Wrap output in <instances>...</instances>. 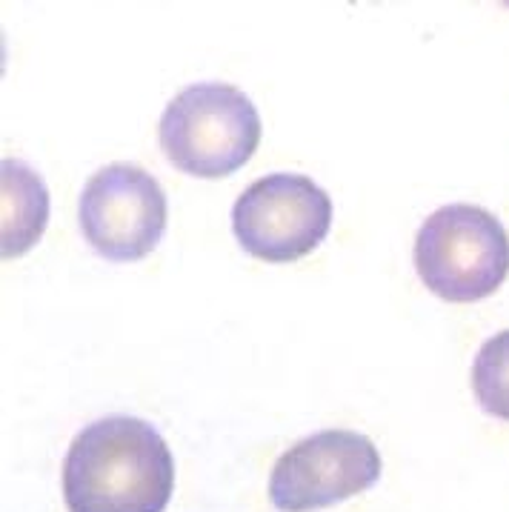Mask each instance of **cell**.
<instances>
[{
  "instance_id": "1",
  "label": "cell",
  "mask_w": 509,
  "mask_h": 512,
  "mask_svg": "<svg viewBox=\"0 0 509 512\" xmlns=\"http://www.w3.org/2000/svg\"><path fill=\"white\" fill-rule=\"evenodd\" d=\"M172 490V452L141 418L109 415L89 424L63 461L69 512H163Z\"/></svg>"
},
{
  "instance_id": "2",
  "label": "cell",
  "mask_w": 509,
  "mask_h": 512,
  "mask_svg": "<svg viewBox=\"0 0 509 512\" xmlns=\"http://www.w3.org/2000/svg\"><path fill=\"white\" fill-rule=\"evenodd\" d=\"M163 155L195 178H226L255 155L261 118L255 103L232 83H192L161 118Z\"/></svg>"
},
{
  "instance_id": "3",
  "label": "cell",
  "mask_w": 509,
  "mask_h": 512,
  "mask_svg": "<svg viewBox=\"0 0 509 512\" xmlns=\"http://www.w3.org/2000/svg\"><path fill=\"white\" fill-rule=\"evenodd\" d=\"M415 269L444 301H481L509 275L507 229L481 206H441L418 229Z\"/></svg>"
},
{
  "instance_id": "4",
  "label": "cell",
  "mask_w": 509,
  "mask_h": 512,
  "mask_svg": "<svg viewBox=\"0 0 509 512\" xmlns=\"http://www.w3.org/2000/svg\"><path fill=\"white\" fill-rule=\"evenodd\" d=\"M332 226V198L306 175L258 178L232 206V229L249 255L289 264L309 255Z\"/></svg>"
},
{
  "instance_id": "5",
  "label": "cell",
  "mask_w": 509,
  "mask_h": 512,
  "mask_svg": "<svg viewBox=\"0 0 509 512\" xmlns=\"http://www.w3.org/2000/svg\"><path fill=\"white\" fill-rule=\"evenodd\" d=\"M381 478V452L352 430H324L275 461L269 498L281 512H312L367 492Z\"/></svg>"
},
{
  "instance_id": "6",
  "label": "cell",
  "mask_w": 509,
  "mask_h": 512,
  "mask_svg": "<svg viewBox=\"0 0 509 512\" xmlns=\"http://www.w3.org/2000/svg\"><path fill=\"white\" fill-rule=\"evenodd\" d=\"M81 229L86 241L109 261L149 255L166 229L161 184L135 164H109L81 192Z\"/></svg>"
},
{
  "instance_id": "7",
  "label": "cell",
  "mask_w": 509,
  "mask_h": 512,
  "mask_svg": "<svg viewBox=\"0 0 509 512\" xmlns=\"http://www.w3.org/2000/svg\"><path fill=\"white\" fill-rule=\"evenodd\" d=\"M0 204H3V258H18L35 244L49 224V189L38 172L21 161H3Z\"/></svg>"
},
{
  "instance_id": "8",
  "label": "cell",
  "mask_w": 509,
  "mask_h": 512,
  "mask_svg": "<svg viewBox=\"0 0 509 512\" xmlns=\"http://www.w3.org/2000/svg\"><path fill=\"white\" fill-rule=\"evenodd\" d=\"M472 390L489 415L509 421V329L492 335L478 349L472 364Z\"/></svg>"
}]
</instances>
